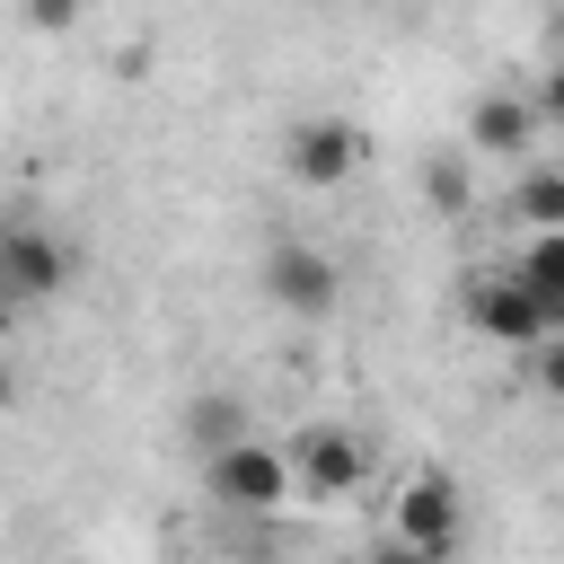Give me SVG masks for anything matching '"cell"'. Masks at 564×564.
Returning <instances> with one entry per match:
<instances>
[{"mask_svg": "<svg viewBox=\"0 0 564 564\" xmlns=\"http://www.w3.org/2000/svg\"><path fill=\"white\" fill-rule=\"evenodd\" d=\"M79 282V247L35 212H0V308H44Z\"/></svg>", "mask_w": 564, "mask_h": 564, "instance_id": "obj_1", "label": "cell"}, {"mask_svg": "<svg viewBox=\"0 0 564 564\" xmlns=\"http://www.w3.org/2000/svg\"><path fill=\"white\" fill-rule=\"evenodd\" d=\"M458 308H467V326L485 335V344H502V352H538L555 326H546V300L511 273V264H467L458 273Z\"/></svg>", "mask_w": 564, "mask_h": 564, "instance_id": "obj_2", "label": "cell"}, {"mask_svg": "<svg viewBox=\"0 0 564 564\" xmlns=\"http://www.w3.org/2000/svg\"><path fill=\"white\" fill-rule=\"evenodd\" d=\"M203 494H212V511H238V520H264V511H282V502H300V485H291V449H273V441H229V449H212L203 458Z\"/></svg>", "mask_w": 564, "mask_h": 564, "instance_id": "obj_3", "label": "cell"}, {"mask_svg": "<svg viewBox=\"0 0 564 564\" xmlns=\"http://www.w3.org/2000/svg\"><path fill=\"white\" fill-rule=\"evenodd\" d=\"M361 159H370V141H361V123H352V115H300V123L282 132V176H291V185H308V194L352 185V176H361Z\"/></svg>", "mask_w": 564, "mask_h": 564, "instance_id": "obj_4", "label": "cell"}, {"mask_svg": "<svg viewBox=\"0 0 564 564\" xmlns=\"http://www.w3.org/2000/svg\"><path fill=\"white\" fill-rule=\"evenodd\" d=\"M264 300L282 308V317H335L344 308V264L326 256V247H308V238H273L264 247Z\"/></svg>", "mask_w": 564, "mask_h": 564, "instance_id": "obj_5", "label": "cell"}, {"mask_svg": "<svg viewBox=\"0 0 564 564\" xmlns=\"http://www.w3.org/2000/svg\"><path fill=\"white\" fill-rule=\"evenodd\" d=\"M291 485H300V502H352L370 485V441L352 423H308L291 441Z\"/></svg>", "mask_w": 564, "mask_h": 564, "instance_id": "obj_6", "label": "cell"}, {"mask_svg": "<svg viewBox=\"0 0 564 564\" xmlns=\"http://www.w3.org/2000/svg\"><path fill=\"white\" fill-rule=\"evenodd\" d=\"M388 538H405V546H423V555H458V538H467L458 476H449V467H414V476L397 485V502H388Z\"/></svg>", "mask_w": 564, "mask_h": 564, "instance_id": "obj_7", "label": "cell"}, {"mask_svg": "<svg viewBox=\"0 0 564 564\" xmlns=\"http://www.w3.org/2000/svg\"><path fill=\"white\" fill-rule=\"evenodd\" d=\"M538 97L529 88H485L476 106H467V123H458V141H467V159H529L538 150Z\"/></svg>", "mask_w": 564, "mask_h": 564, "instance_id": "obj_8", "label": "cell"}, {"mask_svg": "<svg viewBox=\"0 0 564 564\" xmlns=\"http://www.w3.org/2000/svg\"><path fill=\"white\" fill-rule=\"evenodd\" d=\"M511 273L546 300V326L564 335V229H546V238H520V256H511Z\"/></svg>", "mask_w": 564, "mask_h": 564, "instance_id": "obj_9", "label": "cell"}, {"mask_svg": "<svg viewBox=\"0 0 564 564\" xmlns=\"http://www.w3.org/2000/svg\"><path fill=\"white\" fill-rule=\"evenodd\" d=\"M529 238H546V229H564V167H520V185H511V203H502Z\"/></svg>", "mask_w": 564, "mask_h": 564, "instance_id": "obj_10", "label": "cell"}, {"mask_svg": "<svg viewBox=\"0 0 564 564\" xmlns=\"http://www.w3.org/2000/svg\"><path fill=\"white\" fill-rule=\"evenodd\" d=\"M185 432H194V449L212 458V449H229V441H247L256 423H247V405H238V397H194V405H185Z\"/></svg>", "mask_w": 564, "mask_h": 564, "instance_id": "obj_11", "label": "cell"}, {"mask_svg": "<svg viewBox=\"0 0 564 564\" xmlns=\"http://www.w3.org/2000/svg\"><path fill=\"white\" fill-rule=\"evenodd\" d=\"M423 194L441 220H467L476 212V185H467V159H423Z\"/></svg>", "mask_w": 564, "mask_h": 564, "instance_id": "obj_12", "label": "cell"}, {"mask_svg": "<svg viewBox=\"0 0 564 564\" xmlns=\"http://www.w3.org/2000/svg\"><path fill=\"white\" fill-rule=\"evenodd\" d=\"M18 18H26L35 35H70V26L88 18V0H18Z\"/></svg>", "mask_w": 564, "mask_h": 564, "instance_id": "obj_13", "label": "cell"}, {"mask_svg": "<svg viewBox=\"0 0 564 564\" xmlns=\"http://www.w3.org/2000/svg\"><path fill=\"white\" fill-rule=\"evenodd\" d=\"M529 379H538V397H555V405H564V335H546V344L529 352Z\"/></svg>", "mask_w": 564, "mask_h": 564, "instance_id": "obj_14", "label": "cell"}, {"mask_svg": "<svg viewBox=\"0 0 564 564\" xmlns=\"http://www.w3.org/2000/svg\"><path fill=\"white\" fill-rule=\"evenodd\" d=\"M529 97H538V123H555V132H564V62H546Z\"/></svg>", "mask_w": 564, "mask_h": 564, "instance_id": "obj_15", "label": "cell"}, {"mask_svg": "<svg viewBox=\"0 0 564 564\" xmlns=\"http://www.w3.org/2000/svg\"><path fill=\"white\" fill-rule=\"evenodd\" d=\"M379 564H449V555H423V546H405V538H388V546H379Z\"/></svg>", "mask_w": 564, "mask_h": 564, "instance_id": "obj_16", "label": "cell"}, {"mask_svg": "<svg viewBox=\"0 0 564 564\" xmlns=\"http://www.w3.org/2000/svg\"><path fill=\"white\" fill-rule=\"evenodd\" d=\"M9 405H18V361L0 352V414H9Z\"/></svg>", "mask_w": 564, "mask_h": 564, "instance_id": "obj_17", "label": "cell"}]
</instances>
